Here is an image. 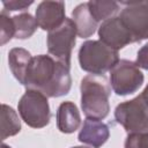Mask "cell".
I'll return each instance as SVG.
<instances>
[{"label": "cell", "mask_w": 148, "mask_h": 148, "mask_svg": "<svg viewBox=\"0 0 148 148\" xmlns=\"http://www.w3.org/2000/svg\"><path fill=\"white\" fill-rule=\"evenodd\" d=\"M23 86L27 89L38 90L46 97L64 96L69 92L72 87L69 68L51 56L32 57Z\"/></svg>", "instance_id": "obj_1"}, {"label": "cell", "mask_w": 148, "mask_h": 148, "mask_svg": "<svg viewBox=\"0 0 148 148\" xmlns=\"http://www.w3.org/2000/svg\"><path fill=\"white\" fill-rule=\"evenodd\" d=\"M81 108L87 118L102 120L110 111L111 86L104 74H89L81 80Z\"/></svg>", "instance_id": "obj_2"}, {"label": "cell", "mask_w": 148, "mask_h": 148, "mask_svg": "<svg viewBox=\"0 0 148 148\" xmlns=\"http://www.w3.org/2000/svg\"><path fill=\"white\" fill-rule=\"evenodd\" d=\"M119 61L118 51L101 40H87L79 50L80 67L90 74H104Z\"/></svg>", "instance_id": "obj_3"}, {"label": "cell", "mask_w": 148, "mask_h": 148, "mask_svg": "<svg viewBox=\"0 0 148 148\" xmlns=\"http://www.w3.org/2000/svg\"><path fill=\"white\" fill-rule=\"evenodd\" d=\"M22 120L32 128H42L49 125L51 111L47 97L38 90L27 89L17 104Z\"/></svg>", "instance_id": "obj_4"}, {"label": "cell", "mask_w": 148, "mask_h": 148, "mask_svg": "<svg viewBox=\"0 0 148 148\" xmlns=\"http://www.w3.org/2000/svg\"><path fill=\"white\" fill-rule=\"evenodd\" d=\"M114 119L128 134L148 133V106L140 95L118 104L114 110Z\"/></svg>", "instance_id": "obj_5"}, {"label": "cell", "mask_w": 148, "mask_h": 148, "mask_svg": "<svg viewBox=\"0 0 148 148\" xmlns=\"http://www.w3.org/2000/svg\"><path fill=\"white\" fill-rule=\"evenodd\" d=\"M76 27L72 18L66 17L64 23L47 35V51L52 58L66 67H71L72 51L76 42Z\"/></svg>", "instance_id": "obj_6"}, {"label": "cell", "mask_w": 148, "mask_h": 148, "mask_svg": "<svg viewBox=\"0 0 148 148\" xmlns=\"http://www.w3.org/2000/svg\"><path fill=\"white\" fill-rule=\"evenodd\" d=\"M145 76L138 65L131 60L120 59L110 71V84L112 90L125 96L134 94L142 86Z\"/></svg>", "instance_id": "obj_7"}, {"label": "cell", "mask_w": 148, "mask_h": 148, "mask_svg": "<svg viewBox=\"0 0 148 148\" xmlns=\"http://www.w3.org/2000/svg\"><path fill=\"white\" fill-rule=\"evenodd\" d=\"M120 20L131 32L134 43L148 39V1L124 2Z\"/></svg>", "instance_id": "obj_8"}, {"label": "cell", "mask_w": 148, "mask_h": 148, "mask_svg": "<svg viewBox=\"0 0 148 148\" xmlns=\"http://www.w3.org/2000/svg\"><path fill=\"white\" fill-rule=\"evenodd\" d=\"M98 37L101 42L116 51L134 43L131 32L119 16H113L102 22V24L98 27Z\"/></svg>", "instance_id": "obj_9"}, {"label": "cell", "mask_w": 148, "mask_h": 148, "mask_svg": "<svg viewBox=\"0 0 148 148\" xmlns=\"http://www.w3.org/2000/svg\"><path fill=\"white\" fill-rule=\"evenodd\" d=\"M65 16V3L62 1H42L36 9V21L40 29L51 31L60 27Z\"/></svg>", "instance_id": "obj_10"}, {"label": "cell", "mask_w": 148, "mask_h": 148, "mask_svg": "<svg viewBox=\"0 0 148 148\" xmlns=\"http://www.w3.org/2000/svg\"><path fill=\"white\" fill-rule=\"evenodd\" d=\"M110 131L106 124L97 119L87 118L83 121L77 139L80 142L89 145L92 148H99L108 141Z\"/></svg>", "instance_id": "obj_11"}, {"label": "cell", "mask_w": 148, "mask_h": 148, "mask_svg": "<svg viewBox=\"0 0 148 148\" xmlns=\"http://www.w3.org/2000/svg\"><path fill=\"white\" fill-rule=\"evenodd\" d=\"M81 125V116L77 106L71 102H62L57 110V127L61 133H73Z\"/></svg>", "instance_id": "obj_12"}, {"label": "cell", "mask_w": 148, "mask_h": 148, "mask_svg": "<svg viewBox=\"0 0 148 148\" xmlns=\"http://www.w3.org/2000/svg\"><path fill=\"white\" fill-rule=\"evenodd\" d=\"M72 20L76 27L77 36L81 38H88L96 31L98 22L90 14L88 2L77 5L72 12Z\"/></svg>", "instance_id": "obj_13"}, {"label": "cell", "mask_w": 148, "mask_h": 148, "mask_svg": "<svg viewBox=\"0 0 148 148\" xmlns=\"http://www.w3.org/2000/svg\"><path fill=\"white\" fill-rule=\"evenodd\" d=\"M31 59L32 57L30 52L22 47H14L8 53V64L10 72L21 84H24L25 74L31 62Z\"/></svg>", "instance_id": "obj_14"}, {"label": "cell", "mask_w": 148, "mask_h": 148, "mask_svg": "<svg viewBox=\"0 0 148 148\" xmlns=\"http://www.w3.org/2000/svg\"><path fill=\"white\" fill-rule=\"evenodd\" d=\"M13 27H14V38L16 39H25L31 37L38 24L36 17H34L30 13H22L12 17Z\"/></svg>", "instance_id": "obj_15"}, {"label": "cell", "mask_w": 148, "mask_h": 148, "mask_svg": "<svg viewBox=\"0 0 148 148\" xmlns=\"http://www.w3.org/2000/svg\"><path fill=\"white\" fill-rule=\"evenodd\" d=\"M21 131V121L14 109L7 104L1 105V140L16 135Z\"/></svg>", "instance_id": "obj_16"}, {"label": "cell", "mask_w": 148, "mask_h": 148, "mask_svg": "<svg viewBox=\"0 0 148 148\" xmlns=\"http://www.w3.org/2000/svg\"><path fill=\"white\" fill-rule=\"evenodd\" d=\"M88 7L92 17L99 21H106L113 17L119 10V3L116 1H88Z\"/></svg>", "instance_id": "obj_17"}, {"label": "cell", "mask_w": 148, "mask_h": 148, "mask_svg": "<svg viewBox=\"0 0 148 148\" xmlns=\"http://www.w3.org/2000/svg\"><path fill=\"white\" fill-rule=\"evenodd\" d=\"M14 38V27L12 22V17L7 15V12L3 9L0 14V44L5 45Z\"/></svg>", "instance_id": "obj_18"}, {"label": "cell", "mask_w": 148, "mask_h": 148, "mask_svg": "<svg viewBox=\"0 0 148 148\" xmlns=\"http://www.w3.org/2000/svg\"><path fill=\"white\" fill-rule=\"evenodd\" d=\"M125 148H148V133H131L125 140Z\"/></svg>", "instance_id": "obj_19"}, {"label": "cell", "mask_w": 148, "mask_h": 148, "mask_svg": "<svg viewBox=\"0 0 148 148\" xmlns=\"http://www.w3.org/2000/svg\"><path fill=\"white\" fill-rule=\"evenodd\" d=\"M34 1H23V0H10V1H2L3 9L6 12H14V10H25L29 6H31Z\"/></svg>", "instance_id": "obj_20"}, {"label": "cell", "mask_w": 148, "mask_h": 148, "mask_svg": "<svg viewBox=\"0 0 148 148\" xmlns=\"http://www.w3.org/2000/svg\"><path fill=\"white\" fill-rule=\"evenodd\" d=\"M135 64L138 65L139 68H143L148 71V43L141 46V49L138 51Z\"/></svg>", "instance_id": "obj_21"}, {"label": "cell", "mask_w": 148, "mask_h": 148, "mask_svg": "<svg viewBox=\"0 0 148 148\" xmlns=\"http://www.w3.org/2000/svg\"><path fill=\"white\" fill-rule=\"evenodd\" d=\"M140 96H141V98L143 99V102L146 103V105L148 106V84L146 86V88L143 89V91L140 94Z\"/></svg>", "instance_id": "obj_22"}, {"label": "cell", "mask_w": 148, "mask_h": 148, "mask_svg": "<svg viewBox=\"0 0 148 148\" xmlns=\"http://www.w3.org/2000/svg\"><path fill=\"white\" fill-rule=\"evenodd\" d=\"M1 148H12V147H9V146L6 145V143H2V145H1Z\"/></svg>", "instance_id": "obj_23"}, {"label": "cell", "mask_w": 148, "mask_h": 148, "mask_svg": "<svg viewBox=\"0 0 148 148\" xmlns=\"http://www.w3.org/2000/svg\"><path fill=\"white\" fill-rule=\"evenodd\" d=\"M72 148H88V147H84V146H75V147H72Z\"/></svg>", "instance_id": "obj_24"}]
</instances>
